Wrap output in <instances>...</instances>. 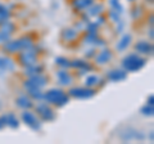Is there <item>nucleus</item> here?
<instances>
[{
  "instance_id": "9d476101",
  "label": "nucleus",
  "mask_w": 154,
  "mask_h": 144,
  "mask_svg": "<svg viewBox=\"0 0 154 144\" xmlns=\"http://www.w3.org/2000/svg\"><path fill=\"white\" fill-rule=\"evenodd\" d=\"M112 58H113V52L110 50L109 48L104 46L99 53L95 54L94 62H95V64H98V66H104V64L109 63V62L112 61Z\"/></svg>"
},
{
  "instance_id": "ddd939ff",
  "label": "nucleus",
  "mask_w": 154,
  "mask_h": 144,
  "mask_svg": "<svg viewBox=\"0 0 154 144\" xmlns=\"http://www.w3.org/2000/svg\"><path fill=\"white\" fill-rule=\"evenodd\" d=\"M57 79H58V84L62 86H69L73 84V76L66 68H60L59 71H57Z\"/></svg>"
},
{
  "instance_id": "4c0bfd02",
  "label": "nucleus",
  "mask_w": 154,
  "mask_h": 144,
  "mask_svg": "<svg viewBox=\"0 0 154 144\" xmlns=\"http://www.w3.org/2000/svg\"><path fill=\"white\" fill-rule=\"evenodd\" d=\"M123 27H125V23L122 21L117 22V27H116V33H121L123 31Z\"/></svg>"
},
{
  "instance_id": "f8f14e48",
  "label": "nucleus",
  "mask_w": 154,
  "mask_h": 144,
  "mask_svg": "<svg viewBox=\"0 0 154 144\" xmlns=\"http://www.w3.org/2000/svg\"><path fill=\"white\" fill-rule=\"evenodd\" d=\"M105 76L112 83H119V81H125L127 79V72L123 68H113V70H109Z\"/></svg>"
},
{
  "instance_id": "7ed1b4c3",
  "label": "nucleus",
  "mask_w": 154,
  "mask_h": 144,
  "mask_svg": "<svg viewBox=\"0 0 154 144\" xmlns=\"http://www.w3.org/2000/svg\"><path fill=\"white\" fill-rule=\"evenodd\" d=\"M145 64H146V59L140 57L139 54H135V53L127 54L122 59V68L126 72H137Z\"/></svg>"
},
{
  "instance_id": "72a5a7b5",
  "label": "nucleus",
  "mask_w": 154,
  "mask_h": 144,
  "mask_svg": "<svg viewBox=\"0 0 154 144\" xmlns=\"http://www.w3.org/2000/svg\"><path fill=\"white\" fill-rule=\"evenodd\" d=\"M11 36L12 35H9V33H7V32H4V31L0 30V45H4L7 41L11 40Z\"/></svg>"
},
{
  "instance_id": "7c9ffc66",
  "label": "nucleus",
  "mask_w": 154,
  "mask_h": 144,
  "mask_svg": "<svg viewBox=\"0 0 154 144\" xmlns=\"http://www.w3.org/2000/svg\"><path fill=\"white\" fill-rule=\"evenodd\" d=\"M109 5H110V9H113V11H116L119 14L123 12V5L119 3V0H109Z\"/></svg>"
},
{
  "instance_id": "f257e3e1",
  "label": "nucleus",
  "mask_w": 154,
  "mask_h": 144,
  "mask_svg": "<svg viewBox=\"0 0 154 144\" xmlns=\"http://www.w3.org/2000/svg\"><path fill=\"white\" fill-rule=\"evenodd\" d=\"M33 45V40L32 37L30 36H23V37H19V39H16V40H9L7 41L3 46V50L8 53V54H16V53L21 52V50H25V49H28V48H32Z\"/></svg>"
},
{
  "instance_id": "cd10ccee",
  "label": "nucleus",
  "mask_w": 154,
  "mask_h": 144,
  "mask_svg": "<svg viewBox=\"0 0 154 144\" xmlns=\"http://www.w3.org/2000/svg\"><path fill=\"white\" fill-rule=\"evenodd\" d=\"M0 30L4 31V32H7V33H9V35H12V33L16 31V25H14L13 22H11V21H7L4 25L0 26Z\"/></svg>"
},
{
  "instance_id": "79ce46f5",
  "label": "nucleus",
  "mask_w": 154,
  "mask_h": 144,
  "mask_svg": "<svg viewBox=\"0 0 154 144\" xmlns=\"http://www.w3.org/2000/svg\"><path fill=\"white\" fill-rule=\"evenodd\" d=\"M149 139L153 142V139H154V136H153V131H150V134H149Z\"/></svg>"
},
{
  "instance_id": "2eb2a0df",
  "label": "nucleus",
  "mask_w": 154,
  "mask_h": 144,
  "mask_svg": "<svg viewBox=\"0 0 154 144\" xmlns=\"http://www.w3.org/2000/svg\"><path fill=\"white\" fill-rule=\"evenodd\" d=\"M60 37L63 41H67V42H73L79 39V31L76 30L73 27H67V28H63L60 32Z\"/></svg>"
},
{
  "instance_id": "412c9836",
  "label": "nucleus",
  "mask_w": 154,
  "mask_h": 144,
  "mask_svg": "<svg viewBox=\"0 0 154 144\" xmlns=\"http://www.w3.org/2000/svg\"><path fill=\"white\" fill-rule=\"evenodd\" d=\"M86 12H88V14L90 17H98V16H100V14H103L104 5L102 3H99V4L93 3L88 9H86Z\"/></svg>"
},
{
  "instance_id": "e433bc0d",
  "label": "nucleus",
  "mask_w": 154,
  "mask_h": 144,
  "mask_svg": "<svg viewBox=\"0 0 154 144\" xmlns=\"http://www.w3.org/2000/svg\"><path fill=\"white\" fill-rule=\"evenodd\" d=\"M105 21H107V18H105L103 14H100V16L96 17V21H95V22L98 23L99 26H102V25H104V23H105Z\"/></svg>"
},
{
  "instance_id": "0eeeda50",
  "label": "nucleus",
  "mask_w": 154,
  "mask_h": 144,
  "mask_svg": "<svg viewBox=\"0 0 154 144\" xmlns=\"http://www.w3.org/2000/svg\"><path fill=\"white\" fill-rule=\"evenodd\" d=\"M21 120L33 131H38L41 129V120L37 117L36 113L31 112L30 109H23V112L21 113Z\"/></svg>"
},
{
  "instance_id": "393cba45",
  "label": "nucleus",
  "mask_w": 154,
  "mask_h": 144,
  "mask_svg": "<svg viewBox=\"0 0 154 144\" xmlns=\"http://www.w3.org/2000/svg\"><path fill=\"white\" fill-rule=\"evenodd\" d=\"M99 83H100V77L96 75H89L85 79V86H88V88H95V86L99 85Z\"/></svg>"
},
{
  "instance_id": "ea45409f",
  "label": "nucleus",
  "mask_w": 154,
  "mask_h": 144,
  "mask_svg": "<svg viewBox=\"0 0 154 144\" xmlns=\"http://www.w3.org/2000/svg\"><path fill=\"white\" fill-rule=\"evenodd\" d=\"M148 36H149V39L153 40L154 39V31H153V27L149 28V31H148Z\"/></svg>"
},
{
  "instance_id": "39448f33",
  "label": "nucleus",
  "mask_w": 154,
  "mask_h": 144,
  "mask_svg": "<svg viewBox=\"0 0 154 144\" xmlns=\"http://www.w3.org/2000/svg\"><path fill=\"white\" fill-rule=\"evenodd\" d=\"M35 112L37 114V117L41 120V121H45V122H51L55 120V112L54 109L51 108V105L46 102H41L36 104L35 107Z\"/></svg>"
},
{
  "instance_id": "f3484780",
  "label": "nucleus",
  "mask_w": 154,
  "mask_h": 144,
  "mask_svg": "<svg viewBox=\"0 0 154 144\" xmlns=\"http://www.w3.org/2000/svg\"><path fill=\"white\" fill-rule=\"evenodd\" d=\"M16 104L22 109H31L33 108V100L26 94H22L16 98Z\"/></svg>"
},
{
  "instance_id": "f704fd0d",
  "label": "nucleus",
  "mask_w": 154,
  "mask_h": 144,
  "mask_svg": "<svg viewBox=\"0 0 154 144\" xmlns=\"http://www.w3.org/2000/svg\"><path fill=\"white\" fill-rule=\"evenodd\" d=\"M96 53H98V50L95 49V46H94V48H90L88 52H85V57H86L88 59H91V58H94V57H95Z\"/></svg>"
},
{
  "instance_id": "37998d69",
  "label": "nucleus",
  "mask_w": 154,
  "mask_h": 144,
  "mask_svg": "<svg viewBox=\"0 0 154 144\" xmlns=\"http://www.w3.org/2000/svg\"><path fill=\"white\" fill-rule=\"evenodd\" d=\"M146 3H149V4H152V3H153V0H146Z\"/></svg>"
},
{
  "instance_id": "a211bd4d",
  "label": "nucleus",
  "mask_w": 154,
  "mask_h": 144,
  "mask_svg": "<svg viewBox=\"0 0 154 144\" xmlns=\"http://www.w3.org/2000/svg\"><path fill=\"white\" fill-rule=\"evenodd\" d=\"M94 3V0H71V5L72 8L77 12H84L86 11L91 4Z\"/></svg>"
},
{
  "instance_id": "473e14b6",
  "label": "nucleus",
  "mask_w": 154,
  "mask_h": 144,
  "mask_svg": "<svg viewBox=\"0 0 154 144\" xmlns=\"http://www.w3.org/2000/svg\"><path fill=\"white\" fill-rule=\"evenodd\" d=\"M140 112L144 114V116H153V113H154V108H153V105L146 104V105H144V107H141Z\"/></svg>"
},
{
  "instance_id": "c03bdc74",
  "label": "nucleus",
  "mask_w": 154,
  "mask_h": 144,
  "mask_svg": "<svg viewBox=\"0 0 154 144\" xmlns=\"http://www.w3.org/2000/svg\"><path fill=\"white\" fill-rule=\"evenodd\" d=\"M127 2H130V3H134V2H136V0H127Z\"/></svg>"
},
{
  "instance_id": "9b49d317",
  "label": "nucleus",
  "mask_w": 154,
  "mask_h": 144,
  "mask_svg": "<svg viewBox=\"0 0 154 144\" xmlns=\"http://www.w3.org/2000/svg\"><path fill=\"white\" fill-rule=\"evenodd\" d=\"M71 68H75L79 71V74L82 76V75H86L88 72L90 71H93V64H90L88 61H85V59H73V61H71Z\"/></svg>"
},
{
  "instance_id": "4468645a",
  "label": "nucleus",
  "mask_w": 154,
  "mask_h": 144,
  "mask_svg": "<svg viewBox=\"0 0 154 144\" xmlns=\"http://www.w3.org/2000/svg\"><path fill=\"white\" fill-rule=\"evenodd\" d=\"M84 42L85 44H89V45H94V46H98V48H104L107 45L102 37L98 36V33H89L86 32V35L84 36Z\"/></svg>"
},
{
  "instance_id": "b1692460",
  "label": "nucleus",
  "mask_w": 154,
  "mask_h": 144,
  "mask_svg": "<svg viewBox=\"0 0 154 144\" xmlns=\"http://www.w3.org/2000/svg\"><path fill=\"white\" fill-rule=\"evenodd\" d=\"M7 126L11 129H18L19 127V120L13 112L7 113Z\"/></svg>"
},
{
  "instance_id": "2f4dec72",
  "label": "nucleus",
  "mask_w": 154,
  "mask_h": 144,
  "mask_svg": "<svg viewBox=\"0 0 154 144\" xmlns=\"http://www.w3.org/2000/svg\"><path fill=\"white\" fill-rule=\"evenodd\" d=\"M108 17H109V20L112 22H114V23H117V22L121 21V14L117 13L116 11H113V9H110V11L108 12Z\"/></svg>"
},
{
  "instance_id": "58836bf2",
  "label": "nucleus",
  "mask_w": 154,
  "mask_h": 144,
  "mask_svg": "<svg viewBox=\"0 0 154 144\" xmlns=\"http://www.w3.org/2000/svg\"><path fill=\"white\" fill-rule=\"evenodd\" d=\"M81 21H82L84 23H88V22H90V16L88 14V12L84 13L82 16H81Z\"/></svg>"
},
{
  "instance_id": "a18cd8bd",
  "label": "nucleus",
  "mask_w": 154,
  "mask_h": 144,
  "mask_svg": "<svg viewBox=\"0 0 154 144\" xmlns=\"http://www.w3.org/2000/svg\"><path fill=\"white\" fill-rule=\"evenodd\" d=\"M0 108H2V104H0Z\"/></svg>"
},
{
  "instance_id": "423d86ee",
  "label": "nucleus",
  "mask_w": 154,
  "mask_h": 144,
  "mask_svg": "<svg viewBox=\"0 0 154 144\" xmlns=\"http://www.w3.org/2000/svg\"><path fill=\"white\" fill-rule=\"evenodd\" d=\"M96 90L94 88H88V86H75L68 90L69 98L75 99H90L95 97Z\"/></svg>"
},
{
  "instance_id": "6e6552de",
  "label": "nucleus",
  "mask_w": 154,
  "mask_h": 144,
  "mask_svg": "<svg viewBox=\"0 0 154 144\" xmlns=\"http://www.w3.org/2000/svg\"><path fill=\"white\" fill-rule=\"evenodd\" d=\"M48 84V77L44 76L42 74H38V75H33L30 76L25 83H23V88L26 90L27 89H32V88H37V89H42L45 88Z\"/></svg>"
},
{
  "instance_id": "dca6fc26",
  "label": "nucleus",
  "mask_w": 154,
  "mask_h": 144,
  "mask_svg": "<svg viewBox=\"0 0 154 144\" xmlns=\"http://www.w3.org/2000/svg\"><path fill=\"white\" fill-rule=\"evenodd\" d=\"M135 50L139 54H144V55H149L153 53V44L146 40H140L135 44Z\"/></svg>"
},
{
  "instance_id": "c756f323",
  "label": "nucleus",
  "mask_w": 154,
  "mask_h": 144,
  "mask_svg": "<svg viewBox=\"0 0 154 144\" xmlns=\"http://www.w3.org/2000/svg\"><path fill=\"white\" fill-rule=\"evenodd\" d=\"M12 17V12L7 5L4 4H0V18H4V20H11Z\"/></svg>"
},
{
  "instance_id": "1a4fd4ad",
  "label": "nucleus",
  "mask_w": 154,
  "mask_h": 144,
  "mask_svg": "<svg viewBox=\"0 0 154 144\" xmlns=\"http://www.w3.org/2000/svg\"><path fill=\"white\" fill-rule=\"evenodd\" d=\"M119 138H121V140H123V142L144 140V139H145V135H144L141 131H139V130H136V129H134V127H127L126 130H123L121 133Z\"/></svg>"
},
{
  "instance_id": "6ab92c4d",
  "label": "nucleus",
  "mask_w": 154,
  "mask_h": 144,
  "mask_svg": "<svg viewBox=\"0 0 154 144\" xmlns=\"http://www.w3.org/2000/svg\"><path fill=\"white\" fill-rule=\"evenodd\" d=\"M16 68V63L9 57H0V71L12 72Z\"/></svg>"
},
{
  "instance_id": "f03ea898",
  "label": "nucleus",
  "mask_w": 154,
  "mask_h": 144,
  "mask_svg": "<svg viewBox=\"0 0 154 144\" xmlns=\"http://www.w3.org/2000/svg\"><path fill=\"white\" fill-rule=\"evenodd\" d=\"M44 100L50 105H55V107L60 108L64 107L66 104L69 102V95L62 89H50L46 93H44Z\"/></svg>"
},
{
  "instance_id": "c85d7f7f",
  "label": "nucleus",
  "mask_w": 154,
  "mask_h": 144,
  "mask_svg": "<svg viewBox=\"0 0 154 144\" xmlns=\"http://www.w3.org/2000/svg\"><path fill=\"white\" fill-rule=\"evenodd\" d=\"M99 25L96 22H88V23H85V28L84 30L86 32H89V33H98V30H99Z\"/></svg>"
},
{
  "instance_id": "bb28decb",
  "label": "nucleus",
  "mask_w": 154,
  "mask_h": 144,
  "mask_svg": "<svg viewBox=\"0 0 154 144\" xmlns=\"http://www.w3.org/2000/svg\"><path fill=\"white\" fill-rule=\"evenodd\" d=\"M55 64L59 66L60 68H66V70H69L71 68V61L66 57H57L55 58Z\"/></svg>"
},
{
  "instance_id": "aec40b11",
  "label": "nucleus",
  "mask_w": 154,
  "mask_h": 144,
  "mask_svg": "<svg viewBox=\"0 0 154 144\" xmlns=\"http://www.w3.org/2000/svg\"><path fill=\"white\" fill-rule=\"evenodd\" d=\"M131 39H132V36L130 33H125L121 39L118 40L117 45H116V49L118 52H125L130 46V44H131Z\"/></svg>"
},
{
  "instance_id": "4be33fe9",
  "label": "nucleus",
  "mask_w": 154,
  "mask_h": 144,
  "mask_svg": "<svg viewBox=\"0 0 154 144\" xmlns=\"http://www.w3.org/2000/svg\"><path fill=\"white\" fill-rule=\"evenodd\" d=\"M44 72V66L42 64H38V63H35L32 66H28V67H25V75L27 77L30 76H33V75H38V74H42Z\"/></svg>"
},
{
  "instance_id": "20e7f679",
  "label": "nucleus",
  "mask_w": 154,
  "mask_h": 144,
  "mask_svg": "<svg viewBox=\"0 0 154 144\" xmlns=\"http://www.w3.org/2000/svg\"><path fill=\"white\" fill-rule=\"evenodd\" d=\"M17 61H18V63L21 64L22 67H28V66H32V64L37 63L38 57H37L36 46L33 45L32 48H28V49L18 52Z\"/></svg>"
},
{
  "instance_id": "c9c22d12",
  "label": "nucleus",
  "mask_w": 154,
  "mask_h": 144,
  "mask_svg": "<svg viewBox=\"0 0 154 144\" xmlns=\"http://www.w3.org/2000/svg\"><path fill=\"white\" fill-rule=\"evenodd\" d=\"M7 126V114H2L0 116V130L5 129Z\"/></svg>"
},
{
  "instance_id": "5701e85b",
  "label": "nucleus",
  "mask_w": 154,
  "mask_h": 144,
  "mask_svg": "<svg viewBox=\"0 0 154 144\" xmlns=\"http://www.w3.org/2000/svg\"><path fill=\"white\" fill-rule=\"evenodd\" d=\"M27 95H28V97H30L32 100H36V102L44 100V93H42L41 89H37V88L27 89Z\"/></svg>"
},
{
  "instance_id": "a19ab883",
  "label": "nucleus",
  "mask_w": 154,
  "mask_h": 144,
  "mask_svg": "<svg viewBox=\"0 0 154 144\" xmlns=\"http://www.w3.org/2000/svg\"><path fill=\"white\" fill-rule=\"evenodd\" d=\"M146 104H150V105L154 104V97H153V95H150V97L148 98V103Z\"/></svg>"
},
{
  "instance_id": "a878e982",
  "label": "nucleus",
  "mask_w": 154,
  "mask_h": 144,
  "mask_svg": "<svg viewBox=\"0 0 154 144\" xmlns=\"http://www.w3.org/2000/svg\"><path fill=\"white\" fill-rule=\"evenodd\" d=\"M130 14H131L132 20H140V18L144 16V9L141 5H135V7H132Z\"/></svg>"
}]
</instances>
